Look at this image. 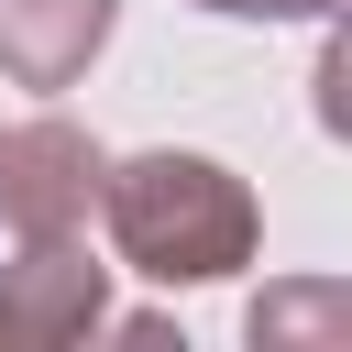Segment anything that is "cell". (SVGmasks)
I'll return each instance as SVG.
<instances>
[{
	"label": "cell",
	"mask_w": 352,
	"mask_h": 352,
	"mask_svg": "<svg viewBox=\"0 0 352 352\" xmlns=\"http://www.w3.org/2000/svg\"><path fill=\"white\" fill-rule=\"evenodd\" d=\"M99 220H110V253L132 275H154V286H220L264 242L253 187L231 165H209V154H176V143L99 165Z\"/></svg>",
	"instance_id": "obj_1"
},
{
	"label": "cell",
	"mask_w": 352,
	"mask_h": 352,
	"mask_svg": "<svg viewBox=\"0 0 352 352\" xmlns=\"http://www.w3.org/2000/svg\"><path fill=\"white\" fill-rule=\"evenodd\" d=\"M88 330H110V264L77 231L11 242V264H0V352H55V341H88Z\"/></svg>",
	"instance_id": "obj_2"
},
{
	"label": "cell",
	"mask_w": 352,
	"mask_h": 352,
	"mask_svg": "<svg viewBox=\"0 0 352 352\" xmlns=\"http://www.w3.org/2000/svg\"><path fill=\"white\" fill-rule=\"evenodd\" d=\"M99 165H110V154H99L77 121H55V110L0 121V220H11V242L88 231V209H99Z\"/></svg>",
	"instance_id": "obj_3"
},
{
	"label": "cell",
	"mask_w": 352,
	"mask_h": 352,
	"mask_svg": "<svg viewBox=\"0 0 352 352\" xmlns=\"http://www.w3.org/2000/svg\"><path fill=\"white\" fill-rule=\"evenodd\" d=\"M121 0H0V77L11 88H77L110 44Z\"/></svg>",
	"instance_id": "obj_4"
},
{
	"label": "cell",
	"mask_w": 352,
	"mask_h": 352,
	"mask_svg": "<svg viewBox=\"0 0 352 352\" xmlns=\"http://www.w3.org/2000/svg\"><path fill=\"white\" fill-rule=\"evenodd\" d=\"M319 319H341V286H297V297H253V341H264V330H319Z\"/></svg>",
	"instance_id": "obj_5"
},
{
	"label": "cell",
	"mask_w": 352,
	"mask_h": 352,
	"mask_svg": "<svg viewBox=\"0 0 352 352\" xmlns=\"http://www.w3.org/2000/svg\"><path fill=\"white\" fill-rule=\"evenodd\" d=\"M198 11H231V22H319L330 0H198Z\"/></svg>",
	"instance_id": "obj_6"
}]
</instances>
